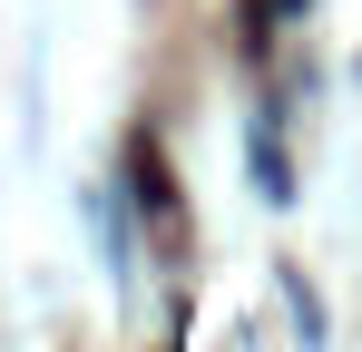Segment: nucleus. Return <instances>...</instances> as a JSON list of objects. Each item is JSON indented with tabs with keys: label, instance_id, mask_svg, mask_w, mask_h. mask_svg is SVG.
Masks as SVG:
<instances>
[{
	"label": "nucleus",
	"instance_id": "f257e3e1",
	"mask_svg": "<svg viewBox=\"0 0 362 352\" xmlns=\"http://www.w3.org/2000/svg\"><path fill=\"white\" fill-rule=\"evenodd\" d=\"M127 186H137V216L167 235V245H186V206H177V176H167V147H157V137L127 147Z\"/></svg>",
	"mask_w": 362,
	"mask_h": 352
},
{
	"label": "nucleus",
	"instance_id": "f03ea898",
	"mask_svg": "<svg viewBox=\"0 0 362 352\" xmlns=\"http://www.w3.org/2000/svg\"><path fill=\"white\" fill-rule=\"evenodd\" d=\"M255 176H264V196H294V176H284V157H274V137H255Z\"/></svg>",
	"mask_w": 362,
	"mask_h": 352
}]
</instances>
